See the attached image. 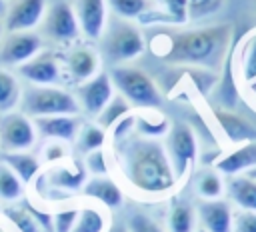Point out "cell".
<instances>
[{
	"instance_id": "1",
	"label": "cell",
	"mask_w": 256,
	"mask_h": 232,
	"mask_svg": "<svg viewBox=\"0 0 256 232\" xmlns=\"http://www.w3.org/2000/svg\"><path fill=\"white\" fill-rule=\"evenodd\" d=\"M114 144L122 174L134 190L146 196H164L174 190L178 180L166 148L158 138H146L132 130L114 140Z\"/></svg>"
},
{
	"instance_id": "2",
	"label": "cell",
	"mask_w": 256,
	"mask_h": 232,
	"mask_svg": "<svg viewBox=\"0 0 256 232\" xmlns=\"http://www.w3.org/2000/svg\"><path fill=\"white\" fill-rule=\"evenodd\" d=\"M230 38V26H210L198 30L176 32L168 38L164 56L170 62L212 66L222 58Z\"/></svg>"
},
{
	"instance_id": "3",
	"label": "cell",
	"mask_w": 256,
	"mask_h": 232,
	"mask_svg": "<svg viewBox=\"0 0 256 232\" xmlns=\"http://www.w3.org/2000/svg\"><path fill=\"white\" fill-rule=\"evenodd\" d=\"M144 36L132 20L114 16L106 22V28L100 36V52L106 60L116 64L134 60L144 52Z\"/></svg>"
},
{
	"instance_id": "4",
	"label": "cell",
	"mask_w": 256,
	"mask_h": 232,
	"mask_svg": "<svg viewBox=\"0 0 256 232\" xmlns=\"http://www.w3.org/2000/svg\"><path fill=\"white\" fill-rule=\"evenodd\" d=\"M108 74L114 90H118V94H122L132 106L140 110H156L158 106H162V94L144 70L136 66L116 64Z\"/></svg>"
},
{
	"instance_id": "5",
	"label": "cell",
	"mask_w": 256,
	"mask_h": 232,
	"mask_svg": "<svg viewBox=\"0 0 256 232\" xmlns=\"http://www.w3.org/2000/svg\"><path fill=\"white\" fill-rule=\"evenodd\" d=\"M22 112L30 118L78 114L80 106L72 92L58 86H30L20 98Z\"/></svg>"
},
{
	"instance_id": "6",
	"label": "cell",
	"mask_w": 256,
	"mask_h": 232,
	"mask_svg": "<svg viewBox=\"0 0 256 232\" xmlns=\"http://www.w3.org/2000/svg\"><path fill=\"white\" fill-rule=\"evenodd\" d=\"M164 148L170 158L176 180L182 182L192 172V168L196 164V156H198V142H196L194 130L184 122L170 124Z\"/></svg>"
},
{
	"instance_id": "7",
	"label": "cell",
	"mask_w": 256,
	"mask_h": 232,
	"mask_svg": "<svg viewBox=\"0 0 256 232\" xmlns=\"http://www.w3.org/2000/svg\"><path fill=\"white\" fill-rule=\"evenodd\" d=\"M34 120L24 112H4L0 114V148L2 152H24L36 144Z\"/></svg>"
},
{
	"instance_id": "8",
	"label": "cell",
	"mask_w": 256,
	"mask_h": 232,
	"mask_svg": "<svg viewBox=\"0 0 256 232\" xmlns=\"http://www.w3.org/2000/svg\"><path fill=\"white\" fill-rule=\"evenodd\" d=\"M40 32L48 40L60 42V44L76 40L80 34V26H78L72 4L64 2V0H56V2L48 4L44 18L40 22Z\"/></svg>"
},
{
	"instance_id": "9",
	"label": "cell",
	"mask_w": 256,
	"mask_h": 232,
	"mask_svg": "<svg viewBox=\"0 0 256 232\" xmlns=\"http://www.w3.org/2000/svg\"><path fill=\"white\" fill-rule=\"evenodd\" d=\"M74 96L78 100V106L88 116L96 118L114 96V84L110 80V74L108 72H98L92 78L80 82Z\"/></svg>"
},
{
	"instance_id": "10",
	"label": "cell",
	"mask_w": 256,
	"mask_h": 232,
	"mask_svg": "<svg viewBox=\"0 0 256 232\" xmlns=\"http://www.w3.org/2000/svg\"><path fill=\"white\" fill-rule=\"evenodd\" d=\"M42 48V36L24 30V32H8L0 38V62L6 66H20L36 56Z\"/></svg>"
},
{
	"instance_id": "11",
	"label": "cell",
	"mask_w": 256,
	"mask_h": 232,
	"mask_svg": "<svg viewBox=\"0 0 256 232\" xmlns=\"http://www.w3.org/2000/svg\"><path fill=\"white\" fill-rule=\"evenodd\" d=\"M48 8L46 0H8L4 14V30L6 32H24L36 28L44 12Z\"/></svg>"
},
{
	"instance_id": "12",
	"label": "cell",
	"mask_w": 256,
	"mask_h": 232,
	"mask_svg": "<svg viewBox=\"0 0 256 232\" xmlns=\"http://www.w3.org/2000/svg\"><path fill=\"white\" fill-rule=\"evenodd\" d=\"M42 180L46 182V186L50 188L52 194H60V198H64L66 194L72 192H80L84 182L88 180V172L84 168L82 162H74V164H56L52 166Z\"/></svg>"
},
{
	"instance_id": "13",
	"label": "cell",
	"mask_w": 256,
	"mask_h": 232,
	"mask_svg": "<svg viewBox=\"0 0 256 232\" xmlns=\"http://www.w3.org/2000/svg\"><path fill=\"white\" fill-rule=\"evenodd\" d=\"M80 32L88 40H100L106 22H108V4L106 0H74L72 2Z\"/></svg>"
},
{
	"instance_id": "14",
	"label": "cell",
	"mask_w": 256,
	"mask_h": 232,
	"mask_svg": "<svg viewBox=\"0 0 256 232\" xmlns=\"http://www.w3.org/2000/svg\"><path fill=\"white\" fill-rule=\"evenodd\" d=\"M18 72L32 86H56L60 80V64L52 52H38L28 62L20 64Z\"/></svg>"
},
{
	"instance_id": "15",
	"label": "cell",
	"mask_w": 256,
	"mask_h": 232,
	"mask_svg": "<svg viewBox=\"0 0 256 232\" xmlns=\"http://www.w3.org/2000/svg\"><path fill=\"white\" fill-rule=\"evenodd\" d=\"M196 216H198L200 228L206 232H232L234 210H232V204L224 198L200 200L196 206Z\"/></svg>"
},
{
	"instance_id": "16",
	"label": "cell",
	"mask_w": 256,
	"mask_h": 232,
	"mask_svg": "<svg viewBox=\"0 0 256 232\" xmlns=\"http://www.w3.org/2000/svg\"><path fill=\"white\" fill-rule=\"evenodd\" d=\"M36 134L44 140H62V142H74L78 136V130L82 126L78 114H58V116H42L32 118Z\"/></svg>"
},
{
	"instance_id": "17",
	"label": "cell",
	"mask_w": 256,
	"mask_h": 232,
	"mask_svg": "<svg viewBox=\"0 0 256 232\" xmlns=\"http://www.w3.org/2000/svg\"><path fill=\"white\" fill-rule=\"evenodd\" d=\"M214 168L222 176H238V174H246L248 170L256 168V142L238 144L234 150L222 154L214 162Z\"/></svg>"
},
{
	"instance_id": "18",
	"label": "cell",
	"mask_w": 256,
	"mask_h": 232,
	"mask_svg": "<svg viewBox=\"0 0 256 232\" xmlns=\"http://www.w3.org/2000/svg\"><path fill=\"white\" fill-rule=\"evenodd\" d=\"M214 118L218 126L222 128L224 136L232 144H244V142H256V126L246 120L244 116L226 110V108H214Z\"/></svg>"
},
{
	"instance_id": "19",
	"label": "cell",
	"mask_w": 256,
	"mask_h": 232,
	"mask_svg": "<svg viewBox=\"0 0 256 232\" xmlns=\"http://www.w3.org/2000/svg\"><path fill=\"white\" fill-rule=\"evenodd\" d=\"M80 192H82V196L100 202L108 210H118L124 204V192L110 176H92V178H88Z\"/></svg>"
},
{
	"instance_id": "20",
	"label": "cell",
	"mask_w": 256,
	"mask_h": 232,
	"mask_svg": "<svg viewBox=\"0 0 256 232\" xmlns=\"http://www.w3.org/2000/svg\"><path fill=\"white\" fill-rule=\"evenodd\" d=\"M66 70L80 84L100 72V54L90 46H76L66 56Z\"/></svg>"
},
{
	"instance_id": "21",
	"label": "cell",
	"mask_w": 256,
	"mask_h": 232,
	"mask_svg": "<svg viewBox=\"0 0 256 232\" xmlns=\"http://www.w3.org/2000/svg\"><path fill=\"white\" fill-rule=\"evenodd\" d=\"M196 208L186 198H172L166 214V232H196L198 226Z\"/></svg>"
},
{
	"instance_id": "22",
	"label": "cell",
	"mask_w": 256,
	"mask_h": 232,
	"mask_svg": "<svg viewBox=\"0 0 256 232\" xmlns=\"http://www.w3.org/2000/svg\"><path fill=\"white\" fill-rule=\"evenodd\" d=\"M226 192L232 200V204L238 206V210H252L256 212V180L248 174L230 176L226 182Z\"/></svg>"
},
{
	"instance_id": "23",
	"label": "cell",
	"mask_w": 256,
	"mask_h": 232,
	"mask_svg": "<svg viewBox=\"0 0 256 232\" xmlns=\"http://www.w3.org/2000/svg\"><path fill=\"white\" fill-rule=\"evenodd\" d=\"M0 162L6 164L22 180V184H28V182L36 180V176L40 172V166H42L38 156L30 154L28 150H24V152H2Z\"/></svg>"
},
{
	"instance_id": "24",
	"label": "cell",
	"mask_w": 256,
	"mask_h": 232,
	"mask_svg": "<svg viewBox=\"0 0 256 232\" xmlns=\"http://www.w3.org/2000/svg\"><path fill=\"white\" fill-rule=\"evenodd\" d=\"M194 188H196V194L200 196V200H218V198H224L226 182H224L222 174L216 168H212V170H202L196 176Z\"/></svg>"
},
{
	"instance_id": "25",
	"label": "cell",
	"mask_w": 256,
	"mask_h": 232,
	"mask_svg": "<svg viewBox=\"0 0 256 232\" xmlns=\"http://www.w3.org/2000/svg\"><path fill=\"white\" fill-rule=\"evenodd\" d=\"M168 130H170V122L154 110H148V114H134V132L140 136L162 138L168 134Z\"/></svg>"
},
{
	"instance_id": "26",
	"label": "cell",
	"mask_w": 256,
	"mask_h": 232,
	"mask_svg": "<svg viewBox=\"0 0 256 232\" xmlns=\"http://www.w3.org/2000/svg\"><path fill=\"white\" fill-rule=\"evenodd\" d=\"M132 114V104L118 92H114L112 100L104 106V110L96 116V124H100L104 130H112L122 118Z\"/></svg>"
},
{
	"instance_id": "27",
	"label": "cell",
	"mask_w": 256,
	"mask_h": 232,
	"mask_svg": "<svg viewBox=\"0 0 256 232\" xmlns=\"http://www.w3.org/2000/svg\"><path fill=\"white\" fill-rule=\"evenodd\" d=\"M74 142H76V150L86 156V154H90V152H94V150L104 148L106 130H104L100 124H92V122L82 124Z\"/></svg>"
},
{
	"instance_id": "28",
	"label": "cell",
	"mask_w": 256,
	"mask_h": 232,
	"mask_svg": "<svg viewBox=\"0 0 256 232\" xmlns=\"http://www.w3.org/2000/svg\"><path fill=\"white\" fill-rule=\"evenodd\" d=\"M108 220L106 214L96 206H84L78 210V218L70 232H106Z\"/></svg>"
},
{
	"instance_id": "29",
	"label": "cell",
	"mask_w": 256,
	"mask_h": 232,
	"mask_svg": "<svg viewBox=\"0 0 256 232\" xmlns=\"http://www.w3.org/2000/svg\"><path fill=\"white\" fill-rule=\"evenodd\" d=\"M22 90L16 76L4 68H0V114L14 110L20 104Z\"/></svg>"
},
{
	"instance_id": "30",
	"label": "cell",
	"mask_w": 256,
	"mask_h": 232,
	"mask_svg": "<svg viewBox=\"0 0 256 232\" xmlns=\"http://www.w3.org/2000/svg\"><path fill=\"white\" fill-rule=\"evenodd\" d=\"M24 194V184L22 180L6 166L0 162V200L4 202H16Z\"/></svg>"
},
{
	"instance_id": "31",
	"label": "cell",
	"mask_w": 256,
	"mask_h": 232,
	"mask_svg": "<svg viewBox=\"0 0 256 232\" xmlns=\"http://www.w3.org/2000/svg\"><path fill=\"white\" fill-rule=\"evenodd\" d=\"M106 4L114 10V16L124 20H136L150 10V0H106Z\"/></svg>"
},
{
	"instance_id": "32",
	"label": "cell",
	"mask_w": 256,
	"mask_h": 232,
	"mask_svg": "<svg viewBox=\"0 0 256 232\" xmlns=\"http://www.w3.org/2000/svg\"><path fill=\"white\" fill-rule=\"evenodd\" d=\"M240 70H242V78L248 84H256V34H252L242 46Z\"/></svg>"
},
{
	"instance_id": "33",
	"label": "cell",
	"mask_w": 256,
	"mask_h": 232,
	"mask_svg": "<svg viewBox=\"0 0 256 232\" xmlns=\"http://www.w3.org/2000/svg\"><path fill=\"white\" fill-rule=\"evenodd\" d=\"M4 216H6L20 232H40L38 222H36L34 216L24 208V204H22L20 208H16V206L6 208V210H4Z\"/></svg>"
},
{
	"instance_id": "34",
	"label": "cell",
	"mask_w": 256,
	"mask_h": 232,
	"mask_svg": "<svg viewBox=\"0 0 256 232\" xmlns=\"http://www.w3.org/2000/svg\"><path fill=\"white\" fill-rule=\"evenodd\" d=\"M128 232H166L152 216L144 214V212H132L126 220Z\"/></svg>"
},
{
	"instance_id": "35",
	"label": "cell",
	"mask_w": 256,
	"mask_h": 232,
	"mask_svg": "<svg viewBox=\"0 0 256 232\" xmlns=\"http://www.w3.org/2000/svg\"><path fill=\"white\" fill-rule=\"evenodd\" d=\"M184 2H186L188 18H192V20L206 18V16L214 14L216 10H220L224 4V0H184Z\"/></svg>"
},
{
	"instance_id": "36",
	"label": "cell",
	"mask_w": 256,
	"mask_h": 232,
	"mask_svg": "<svg viewBox=\"0 0 256 232\" xmlns=\"http://www.w3.org/2000/svg\"><path fill=\"white\" fill-rule=\"evenodd\" d=\"M68 142L62 140H46L42 146V162L46 164H58L68 158Z\"/></svg>"
},
{
	"instance_id": "37",
	"label": "cell",
	"mask_w": 256,
	"mask_h": 232,
	"mask_svg": "<svg viewBox=\"0 0 256 232\" xmlns=\"http://www.w3.org/2000/svg\"><path fill=\"white\" fill-rule=\"evenodd\" d=\"M82 164H84L86 172L92 176H108V160H106V154L102 148L86 154Z\"/></svg>"
},
{
	"instance_id": "38",
	"label": "cell",
	"mask_w": 256,
	"mask_h": 232,
	"mask_svg": "<svg viewBox=\"0 0 256 232\" xmlns=\"http://www.w3.org/2000/svg\"><path fill=\"white\" fill-rule=\"evenodd\" d=\"M78 210L80 208H64V210H58L56 214H52L54 232H70L78 218Z\"/></svg>"
},
{
	"instance_id": "39",
	"label": "cell",
	"mask_w": 256,
	"mask_h": 232,
	"mask_svg": "<svg viewBox=\"0 0 256 232\" xmlns=\"http://www.w3.org/2000/svg\"><path fill=\"white\" fill-rule=\"evenodd\" d=\"M232 232H256V212H252V210H234Z\"/></svg>"
},
{
	"instance_id": "40",
	"label": "cell",
	"mask_w": 256,
	"mask_h": 232,
	"mask_svg": "<svg viewBox=\"0 0 256 232\" xmlns=\"http://www.w3.org/2000/svg\"><path fill=\"white\" fill-rule=\"evenodd\" d=\"M106 232H128V226L126 222H112Z\"/></svg>"
},
{
	"instance_id": "41",
	"label": "cell",
	"mask_w": 256,
	"mask_h": 232,
	"mask_svg": "<svg viewBox=\"0 0 256 232\" xmlns=\"http://www.w3.org/2000/svg\"><path fill=\"white\" fill-rule=\"evenodd\" d=\"M6 6H8V2H6V0H0V20H4V14H6Z\"/></svg>"
},
{
	"instance_id": "42",
	"label": "cell",
	"mask_w": 256,
	"mask_h": 232,
	"mask_svg": "<svg viewBox=\"0 0 256 232\" xmlns=\"http://www.w3.org/2000/svg\"><path fill=\"white\" fill-rule=\"evenodd\" d=\"M246 174H248V176H250V178H254V180H256V168H252V170H248V172H246Z\"/></svg>"
},
{
	"instance_id": "43",
	"label": "cell",
	"mask_w": 256,
	"mask_h": 232,
	"mask_svg": "<svg viewBox=\"0 0 256 232\" xmlns=\"http://www.w3.org/2000/svg\"><path fill=\"white\" fill-rule=\"evenodd\" d=\"M4 32H6V30H4V22H2V20H0V38H2V36H4Z\"/></svg>"
},
{
	"instance_id": "44",
	"label": "cell",
	"mask_w": 256,
	"mask_h": 232,
	"mask_svg": "<svg viewBox=\"0 0 256 232\" xmlns=\"http://www.w3.org/2000/svg\"><path fill=\"white\" fill-rule=\"evenodd\" d=\"M196 232H206V230H202V228H198V230H196Z\"/></svg>"
},
{
	"instance_id": "45",
	"label": "cell",
	"mask_w": 256,
	"mask_h": 232,
	"mask_svg": "<svg viewBox=\"0 0 256 232\" xmlns=\"http://www.w3.org/2000/svg\"><path fill=\"white\" fill-rule=\"evenodd\" d=\"M6 2H8V0H6Z\"/></svg>"
}]
</instances>
